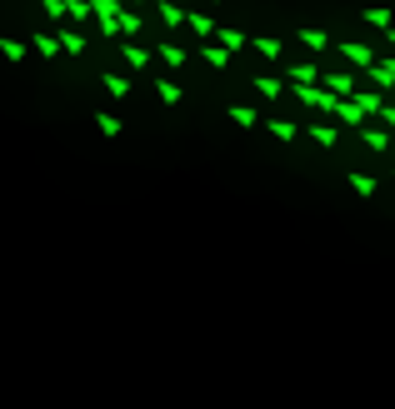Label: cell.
I'll return each instance as SVG.
<instances>
[{"mask_svg": "<svg viewBox=\"0 0 395 409\" xmlns=\"http://www.w3.org/2000/svg\"><path fill=\"white\" fill-rule=\"evenodd\" d=\"M380 105H385L380 95H340L336 100V120L356 130V125H365V115H380Z\"/></svg>", "mask_w": 395, "mask_h": 409, "instance_id": "cell-1", "label": "cell"}, {"mask_svg": "<svg viewBox=\"0 0 395 409\" xmlns=\"http://www.w3.org/2000/svg\"><path fill=\"white\" fill-rule=\"evenodd\" d=\"M296 100L305 105V110L336 115V100H340V95H330V90H320V85H296Z\"/></svg>", "mask_w": 395, "mask_h": 409, "instance_id": "cell-2", "label": "cell"}, {"mask_svg": "<svg viewBox=\"0 0 395 409\" xmlns=\"http://www.w3.org/2000/svg\"><path fill=\"white\" fill-rule=\"evenodd\" d=\"M90 15L106 35H120V0H90Z\"/></svg>", "mask_w": 395, "mask_h": 409, "instance_id": "cell-3", "label": "cell"}, {"mask_svg": "<svg viewBox=\"0 0 395 409\" xmlns=\"http://www.w3.org/2000/svg\"><path fill=\"white\" fill-rule=\"evenodd\" d=\"M215 46H225V50H240V46H251V35H245V30H235V26H215Z\"/></svg>", "mask_w": 395, "mask_h": 409, "instance_id": "cell-4", "label": "cell"}, {"mask_svg": "<svg viewBox=\"0 0 395 409\" xmlns=\"http://www.w3.org/2000/svg\"><path fill=\"white\" fill-rule=\"evenodd\" d=\"M340 55H345V66H356V70H370V66H376L370 46H350V40H345V46H340Z\"/></svg>", "mask_w": 395, "mask_h": 409, "instance_id": "cell-5", "label": "cell"}, {"mask_svg": "<svg viewBox=\"0 0 395 409\" xmlns=\"http://www.w3.org/2000/svg\"><path fill=\"white\" fill-rule=\"evenodd\" d=\"M55 40H60V50H70V55H86V46H90V40L80 35L75 26H66V30H55Z\"/></svg>", "mask_w": 395, "mask_h": 409, "instance_id": "cell-6", "label": "cell"}, {"mask_svg": "<svg viewBox=\"0 0 395 409\" xmlns=\"http://www.w3.org/2000/svg\"><path fill=\"white\" fill-rule=\"evenodd\" d=\"M296 40H300V46H305L310 55H320V50H330V35H325V30H316V26H305V30H300Z\"/></svg>", "mask_w": 395, "mask_h": 409, "instance_id": "cell-7", "label": "cell"}, {"mask_svg": "<svg viewBox=\"0 0 395 409\" xmlns=\"http://www.w3.org/2000/svg\"><path fill=\"white\" fill-rule=\"evenodd\" d=\"M365 75H370V80H376V85H380V90H390V85H395V55H390V60H376V66H370Z\"/></svg>", "mask_w": 395, "mask_h": 409, "instance_id": "cell-8", "label": "cell"}, {"mask_svg": "<svg viewBox=\"0 0 395 409\" xmlns=\"http://www.w3.org/2000/svg\"><path fill=\"white\" fill-rule=\"evenodd\" d=\"M30 46H35V55H46V60H50V55H60L55 30H35V35H30Z\"/></svg>", "mask_w": 395, "mask_h": 409, "instance_id": "cell-9", "label": "cell"}, {"mask_svg": "<svg viewBox=\"0 0 395 409\" xmlns=\"http://www.w3.org/2000/svg\"><path fill=\"white\" fill-rule=\"evenodd\" d=\"M285 75H290V85H316L320 80V66H316V60H305V66H290Z\"/></svg>", "mask_w": 395, "mask_h": 409, "instance_id": "cell-10", "label": "cell"}, {"mask_svg": "<svg viewBox=\"0 0 395 409\" xmlns=\"http://www.w3.org/2000/svg\"><path fill=\"white\" fill-rule=\"evenodd\" d=\"M320 80H325L330 95H356V75H325V70H320Z\"/></svg>", "mask_w": 395, "mask_h": 409, "instance_id": "cell-11", "label": "cell"}, {"mask_svg": "<svg viewBox=\"0 0 395 409\" xmlns=\"http://www.w3.org/2000/svg\"><path fill=\"white\" fill-rule=\"evenodd\" d=\"M155 95H160V105H180V85L171 75H155Z\"/></svg>", "mask_w": 395, "mask_h": 409, "instance_id": "cell-12", "label": "cell"}, {"mask_svg": "<svg viewBox=\"0 0 395 409\" xmlns=\"http://www.w3.org/2000/svg\"><path fill=\"white\" fill-rule=\"evenodd\" d=\"M231 120L240 125V130H256V125H260V110H251V105H231Z\"/></svg>", "mask_w": 395, "mask_h": 409, "instance_id": "cell-13", "label": "cell"}, {"mask_svg": "<svg viewBox=\"0 0 395 409\" xmlns=\"http://www.w3.org/2000/svg\"><path fill=\"white\" fill-rule=\"evenodd\" d=\"M265 125H270V135H276L280 145H290V140L300 135V130H296V120H270V115H265Z\"/></svg>", "mask_w": 395, "mask_h": 409, "instance_id": "cell-14", "label": "cell"}, {"mask_svg": "<svg viewBox=\"0 0 395 409\" xmlns=\"http://www.w3.org/2000/svg\"><path fill=\"white\" fill-rule=\"evenodd\" d=\"M100 85L110 90V100H126L131 95V75H100Z\"/></svg>", "mask_w": 395, "mask_h": 409, "instance_id": "cell-15", "label": "cell"}, {"mask_svg": "<svg viewBox=\"0 0 395 409\" xmlns=\"http://www.w3.org/2000/svg\"><path fill=\"white\" fill-rule=\"evenodd\" d=\"M251 46H256V50H260L265 60H280V50H285V46H280L276 35H251Z\"/></svg>", "mask_w": 395, "mask_h": 409, "instance_id": "cell-16", "label": "cell"}, {"mask_svg": "<svg viewBox=\"0 0 395 409\" xmlns=\"http://www.w3.org/2000/svg\"><path fill=\"white\" fill-rule=\"evenodd\" d=\"M0 55H6L10 66H15V60H26V40H15V35H0Z\"/></svg>", "mask_w": 395, "mask_h": 409, "instance_id": "cell-17", "label": "cell"}, {"mask_svg": "<svg viewBox=\"0 0 395 409\" xmlns=\"http://www.w3.org/2000/svg\"><path fill=\"white\" fill-rule=\"evenodd\" d=\"M160 20H165V30H175V26H185V10L175 0H160Z\"/></svg>", "mask_w": 395, "mask_h": 409, "instance_id": "cell-18", "label": "cell"}, {"mask_svg": "<svg viewBox=\"0 0 395 409\" xmlns=\"http://www.w3.org/2000/svg\"><path fill=\"white\" fill-rule=\"evenodd\" d=\"M126 66H131V70H145V66H151V55H145V46L126 40Z\"/></svg>", "mask_w": 395, "mask_h": 409, "instance_id": "cell-19", "label": "cell"}, {"mask_svg": "<svg viewBox=\"0 0 395 409\" xmlns=\"http://www.w3.org/2000/svg\"><path fill=\"white\" fill-rule=\"evenodd\" d=\"M360 140H365V150H376V155H385V150H390V130H365Z\"/></svg>", "mask_w": 395, "mask_h": 409, "instance_id": "cell-20", "label": "cell"}, {"mask_svg": "<svg viewBox=\"0 0 395 409\" xmlns=\"http://www.w3.org/2000/svg\"><path fill=\"white\" fill-rule=\"evenodd\" d=\"M160 60H165V66L175 70V66H185V50L175 46V40H160Z\"/></svg>", "mask_w": 395, "mask_h": 409, "instance_id": "cell-21", "label": "cell"}, {"mask_svg": "<svg viewBox=\"0 0 395 409\" xmlns=\"http://www.w3.org/2000/svg\"><path fill=\"white\" fill-rule=\"evenodd\" d=\"M205 66H211V70H231V50H225V46H211V50H205Z\"/></svg>", "mask_w": 395, "mask_h": 409, "instance_id": "cell-22", "label": "cell"}, {"mask_svg": "<svg viewBox=\"0 0 395 409\" xmlns=\"http://www.w3.org/2000/svg\"><path fill=\"white\" fill-rule=\"evenodd\" d=\"M280 90H285V85H280L276 75H256V95H265V100H276Z\"/></svg>", "mask_w": 395, "mask_h": 409, "instance_id": "cell-23", "label": "cell"}, {"mask_svg": "<svg viewBox=\"0 0 395 409\" xmlns=\"http://www.w3.org/2000/svg\"><path fill=\"white\" fill-rule=\"evenodd\" d=\"M365 26H370V30H390V10H385V6H370V10H365Z\"/></svg>", "mask_w": 395, "mask_h": 409, "instance_id": "cell-24", "label": "cell"}, {"mask_svg": "<svg viewBox=\"0 0 395 409\" xmlns=\"http://www.w3.org/2000/svg\"><path fill=\"white\" fill-rule=\"evenodd\" d=\"M185 20H191V35H215V20H211V15H200V10H191Z\"/></svg>", "mask_w": 395, "mask_h": 409, "instance_id": "cell-25", "label": "cell"}, {"mask_svg": "<svg viewBox=\"0 0 395 409\" xmlns=\"http://www.w3.org/2000/svg\"><path fill=\"white\" fill-rule=\"evenodd\" d=\"M95 130L106 135V140H115V135H120V120H115L110 110H100V115H95Z\"/></svg>", "mask_w": 395, "mask_h": 409, "instance_id": "cell-26", "label": "cell"}, {"mask_svg": "<svg viewBox=\"0 0 395 409\" xmlns=\"http://www.w3.org/2000/svg\"><path fill=\"white\" fill-rule=\"evenodd\" d=\"M66 15L75 20V26H86L90 20V0H66Z\"/></svg>", "mask_w": 395, "mask_h": 409, "instance_id": "cell-27", "label": "cell"}, {"mask_svg": "<svg viewBox=\"0 0 395 409\" xmlns=\"http://www.w3.org/2000/svg\"><path fill=\"white\" fill-rule=\"evenodd\" d=\"M350 190H356L360 200H370V195H376V180H370V175H360V170H356V175H350Z\"/></svg>", "mask_w": 395, "mask_h": 409, "instance_id": "cell-28", "label": "cell"}, {"mask_svg": "<svg viewBox=\"0 0 395 409\" xmlns=\"http://www.w3.org/2000/svg\"><path fill=\"white\" fill-rule=\"evenodd\" d=\"M310 140H316L320 150H330V145H336L340 135H336V130H330V125H310Z\"/></svg>", "mask_w": 395, "mask_h": 409, "instance_id": "cell-29", "label": "cell"}, {"mask_svg": "<svg viewBox=\"0 0 395 409\" xmlns=\"http://www.w3.org/2000/svg\"><path fill=\"white\" fill-rule=\"evenodd\" d=\"M140 30H145V26H140V15H131V10H120V35L131 40V35H140Z\"/></svg>", "mask_w": 395, "mask_h": 409, "instance_id": "cell-30", "label": "cell"}, {"mask_svg": "<svg viewBox=\"0 0 395 409\" xmlns=\"http://www.w3.org/2000/svg\"><path fill=\"white\" fill-rule=\"evenodd\" d=\"M40 10H46L50 20H66V0H40Z\"/></svg>", "mask_w": 395, "mask_h": 409, "instance_id": "cell-31", "label": "cell"}, {"mask_svg": "<svg viewBox=\"0 0 395 409\" xmlns=\"http://www.w3.org/2000/svg\"><path fill=\"white\" fill-rule=\"evenodd\" d=\"M380 120H385L390 130H395V105H380Z\"/></svg>", "mask_w": 395, "mask_h": 409, "instance_id": "cell-32", "label": "cell"}, {"mask_svg": "<svg viewBox=\"0 0 395 409\" xmlns=\"http://www.w3.org/2000/svg\"><path fill=\"white\" fill-rule=\"evenodd\" d=\"M385 40H390V46H395V30H390V35H385Z\"/></svg>", "mask_w": 395, "mask_h": 409, "instance_id": "cell-33", "label": "cell"}, {"mask_svg": "<svg viewBox=\"0 0 395 409\" xmlns=\"http://www.w3.org/2000/svg\"><path fill=\"white\" fill-rule=\"evenodd\" d=\"M211 6H220V0H211Z\"/></svg>", "mask_w": 395, "mask_h": 409, "instance_id": "cell-34", "label": "cell"}]
</instances>
